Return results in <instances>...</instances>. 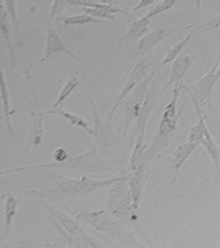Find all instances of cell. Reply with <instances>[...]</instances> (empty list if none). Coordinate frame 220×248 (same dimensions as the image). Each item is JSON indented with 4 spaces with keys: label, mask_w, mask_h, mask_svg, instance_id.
Returning <instances> with one entry per match:
<instances>
[{
    "label": "cell",
    "mask_w": 220,
    "mask_h": 248,
    "mask_svg": "<svg viewBox=\"0 0 220 248\" xmlns=\"http://www.w3.org/2000/svg\"><path fill=\"white\" fill-rule=\"evenodd\" d=\"M58 53L65 54L72 58H77V55L70 49L67 44L63 40L58 30L55 29L53 21L50 19H46V44L45 51L40 62H46L53 55Z\"/></svg>",
    "instance_id": "cell-10"
},
{
    "label": "cell",
    "mask_w": 220,
    "mask_h": 248,
    "mask_svg": "<svg viewBox=\"0 0 220 248\" xmlns=\"http://www.w3.org/2000/svg\"><path fill=\"white\" fill-rule=\"evenodd\" d=\"M204 26V29L202 31L205 32V31H209L211 29H218L220 27V13L218 15H216L215 18L209 20L208 22H205L203 24Z\"/></svg>",
    "instance_id": "cell-31"
},
{
    "label": "cell",
    "mask_w": 220,
    "mask_h": 248,
    "mask_svg": "<svg viewBox=\"0 0 220 248\" xmlns=\"http://www.w3.org/2000/svg\"><path fill=\"white\" fill-rule=\"evenodd\" d=\"M217 78H218V79L220 78V62L219 68H218V71H217Z\"/></svg>",
    "instance_id": "cell-34"
},
{
    "label": "cell",
    "mask_w": 220,
    "mask_h": 248,
    "mask_svg": "<svg viewBox=\"0 0 220 248\" xmlns=\"http://www.w3.org/2000/svg\"><path fill=\"white\" fill-rule=\"evenodd\" d=\"M111 214L107 210L97 211H81L75 214L76 219L91 226L97 232L110 235L112 238L118 239L127 245L142 248L134 236L123 229L120 224L111 218Z\"/></svg>",
    "instance_id": "cell-4"
},
{
    "label": "cell",
    "mask_w": 220,
    "mask_h": 248,
    "mask_svg": "<svg viewBox=\"0 0 220 248\" xmlns=\"http://www.w3.org/2000/svg\"><path fill=\"white\" fill-rule=\"evenodd\" d=\"M129 176L130 174H125L121 181L110 186L108 195L107 210L109 213L125 220H131L134 216L129 194Z\"/></svg>",
    "instance_id": "cell-5"
},
{
    "label": "cell",
    "mask_w": 220,
    "mask_h": 248,
    "mask_svg": "<svg viewBox=\"0 0 220 248\" xmlns=\"http://www.w3.org/2000/svg\"><path fill=\"white\" fill-rule=\"evenodd\" d=\"M68 6L67 0H55L53 1L52 5L49 10L48 19L54 21L55 19L58 20L59 18L63 17V13Z\"/></svg>",
    "instance_id": "cell-29"
},
{
    "label": "cell",
    "mask_w": 220,
    "mask_h": 248,
    "mask_svg": "<svg viewBox=\"0 0 220 248\" xmlns=\"http://www.w3.org/2000/svg\"><path fill=\"white\" fill-rule=\"evenodd\" d=\"M2 197L4 199V202H3L4 228H5V233L10 234L13 230L14 220L19 210V199L16 195L10 192L3 193Z\"/></svg>",
    "instance_id": "cell-17"
},
{
    "label": "cell",
    "mask_w": 220,
    "mask_h": 248,
    "mask_svg": "<svg viewBox=\"0 0 220 248\" xmlns=\"http://www.w3.org/2000/svg\"><path fill=\"white\" fill-rule=\"evenodd\" d=\"M176 0H164L160 1L157 5H155L153 8L150 10L147 15H144L147 19H151L158 16V15L164 14L166 12H168L170 9H172L173 7L176 4Z\"/></svg>",
    "instance_id": "cell-28"
},
{
    "label": "cell",
    "mask_w": 220,
    "mask_h": 248,
    "mask_svg": "<svg viewBox=\"0 0 220 248\" xmlns=\"http://www.w3.org/2000/svg\"><path fill=\"white\" fill-rule=\"evenodd\" d=\"M61 26H82V25L90 24V23H101L104 20L95 19L87 14L82 15H71V16H63L57 20Z\"/></svg>",
    "instance_id": "cell-24"
},
{
    "label": "cell",
    "mask_w": 220,
    "mask_h": 248,
    "mask_svg": "<svg viewBox=\"0 0 220 248\" xmlns=\"http://www.w3.org/2000/svg\"><path fill=\"white\" fill-rule=\"evenodd\" d=\"M125 176L94 180L88 177H76L67 181L61 182L54 187L48 189H33L28 191V195L33 198H38L43 200L47 197H67V198H79L82 196L90 195L95 191L100 190L106 186H112L115 182H119Z\"/></svg>",
    "instance_id": "cell-2"
},
{
    "label": "cell",
    "mask_w": 220,
    "mask_h": 248,
    "mask_svg": "<svg viewBox=\"0 0 220 248\" xmlns=\"http://www.w3.org/2000/svg\"><path fill=\"white\" fill-rule=\"evenodd\" d=\"M198 146H199V143L191 142V141H187L185 143L180 144L170 154L164 156L169 163L170 171L172 172L171 182L173 184L177 182L180 170L182 169L183 165L186 163L187 160L189 158Z\"/></svg>",
    "instance_id": "cell-11"
},
{
    "label": "cell",
    "mask_w": 220,
    "mask_h": 248,
    "mask_svg": "<svg viewBox=\"0 0 220 248\" xmlns=\"http://www.w3.org/2000/svg\"><path fill=\"white\" fill-rule=\"evenodd\" d=\"M68 4L70 5H76L81 7L85 14L98 19H116L115 15H128L129 9L122 8L110 3L99 2L94 0H69ZM69 5V6H70ZM103 20V19H101Z\"/></svg>",
    "instance_id": "cell-8"
},
{
    "label": "cell",
    "mask_w": 220,
    "mask_h": 248,
    "mask_svg": "<svg viewBox=\"0 0 220 248\" xmlns=\"http://www.w3.org/2000/svg\"><path fill=\"white\" fill-rule=\"evenodd\" d=\"M195 26L186 24L153 29L151 32L146 33L143 38L139 40L137 49L140 52L143 53L145 56L151 55L153 52V48H155L158 43H161L165 39L168 38L169 35L182 30H190Z\"/></svg>",
    "instance_id": "cell-9"
},
{
    "label": "cell",
    "mask_w": 220,
    "mask_h": 248,
    "mask_svg": "<svg viewBox=\"0 0 220 248\" xmlns=\"http://www.w3.org/2000/svg\"><path fill=\"white\" fill-rule=\"evenodd\" d=\"M150 22H151V20L147 19L145 16H143V17L132 21L129 25V27L127 28L125 33L119 36V38L117 40L118 46L122 47L123 43H126V42H129V41L132 42L136 39L143 38L147 33Z\"/></svg>",
    "instance_id": "cell-18"
},
{
    "label": "cell",
    "mask_w": 220,
    "mask_h": 248,
    "mask_svg": "<svg viewBox=\"0 0 220 248\" xmlns=\"http://www.w3.org/2000/svg\"><path fill=\"white\" fill-rule=\"evenodd\" d=\"M18 248H40L38 246L34 245V244H31L29 241H20L19 245L18 246Z\"/></svg>",
    "instance_id": "cell-33"
},
{
    "label": "cell",
    "mask_w": 220,
    "mask_h": 248,
    "mask_svg": "<svg viewBox=\"0 0 220 248\" xmlns=\"http://www.w3.org/2000/svg\"><path fill=\"white\" fill-rule=\"evenodd\" d=\"M0 29H1V33L5 40V44H6V48L8 49L9 52L10 58L11 61L13 62V64L16 65L17 61L15 58V48H14V44L12 42V37H11V32H10L9 24H8V14L6 12L5 8V5L3 4V2L1 1V12H0Z\"/></svg>",
    "instance_id": "cell-22"
},
{
    "label": "cell",
    "mask_w": 220,
    "mask_h": 248,
    "mask_svg": "<svg viewBox=\"0 0 220 248\" xmlns=\"http://www.w3.org/2000/svg\"><path fill=\"white\" fill-rule=\"evenodd\" d=\"M43 209L48 213L53 226L67 240L70 247L74 248H103L96 243L75 220L72 219L63 210L51 205L45 200H41Z\"/></svg>",
    "instance_id": "cell-3"
},
{
    "label": "cell",
    "mask_w": 220,
    "mask_h": 248,
    "mask_svg": "<svg viewBox=\"0 0 220 248\" xmlns=\"http://www.w3.org/2000/svg\"><path fill=\"white\" fill-rule=\"evenodd\" d=\"M70 157L68 154L67 150L63 147H58L55 149L52 153L53 162L61 163L65 161Z\"/></svg>",
    "instance_id": "cell-30"
},
{
    "label": "cell",
    "mask_w": 220,
    "mask_h": 248,
    "mask_svg": "<svg viewBox=\"0 0 220 248\" xmlns=\"http://www.w3.org/2000/svg\"><path fill=\"white\" fill-rule=\"evenodd\" d=\"M5 5V10L7 14L10 15L11 22L13 24L15 33L17 35L20 34V27H19V18L17 15V4L16 1L14 0H8V1H2Z\"/></svg>",
    "instance_id": "cell-27"
},
{
    "label": "cell",
    "mask_w": 220,
    "mask_h": 248,
    "mask_svg": "<svg viewBox=\"0 0 220 248\" xmlns=\"http://www.w3.org/2000/svg\"><path fill=\"white\" fill-rule=\"evenodd\" d=\"M196 58L195 55H185L182 54L179 58L173 62L170 76L168 82L164 86L161 91L158 92L159 96L162 95L164 92L167 91L169 87L180 86L182 85V79L186 76L187 73L191 68L194 60Z\"/></svg>",
    "instance_id": "cell-12"
},
{
    "label": "cell",
    "mask_w": 220,
    "mask_h": 248,
    "mask_svg": "<svg viewBox=\"0 0 220 248\" xmlns=\"http://www.w3.org/2000/svg\"><path fill=\"white\" fill-rule=\"evenodd\" d=\"M182 86H183V84L180 86H175L173 88L172 99L168 105L166 106L165 109L163 111L162 117H161L163 119H175V118L180 117L182 109L178 113L177 104L178 100L180 97V93L182 90Z\"/></svg>",
    "instance_id": "cell-26"
},
{
    "label": "cell",
    "mask_w": 220,
    "mask_h": 248,
    "mask_svg": "<svg viewBox=\"0 0 220 248\" xmlns=\"http://www.w3.org/2000/svg\"><path fill=\"white\" fill-rule=\"evenodd\" d=\"M200 144L204 145L206 149L207 153L211 156L212 161L214 163L216 169L220 170V148L216 143L215 139L211 135L209 129L206 130L204 138L202 139Z\"/></svg>",
    "instance_id": "cell-23"
},
{
    "label": "cell",
    "mask_w": 220,
    "mask_h": 248,
    "mask_svg": "<svg viewBox=\"0 0 220 248\" xmlns=\"http://www.w3.org/2000/svg\"><path fill=\"white\" fill-rule=\"evenodd\" d=\"M1 100H2V104H3V112H4L6 129L10 135L13 136V135H15V129H14V126L12 123V116L13 115H15L17 110L14 109L12 108L9 90L7 87V84L5 82L4 72H1Z\"/></svg>",
    "instance_id": "cell-19"
},
{
    "label": "cell",
    "mask_w": 220,
    "mask_h": 248,
    "mask_svg": "<svg viewBox=\"0 0 220 248\" xmlns=\"http://www.w3.org/2000/svg\"><path fill=\"white\" fill-rule=\"evenodd\" d=\"M55 115H61L64 119L67 120L68 122L73 126L79 127V129L85 130L86 132L90 135H94V129H92L87 123V121L80 115H77V114H74V113L63 109V108L58 110L55 113Z\"/></svg>",
    "instance_id": "cell-25"
},
{
    "label": "cell",
    "mask_w": 220,
    "mask_h": 248,
    "mask_svg": "<svg viewBox=\"0 0 220 248\" xmlns=\"http://www.w3.org/2000/svg\"><path fill=\"white\" fill-rule=\"evenodd\" d=\"M79 85V81L75 77H71L69 78L66 81L64 82L61 90L58 93L57 99L54 101L52 105L47 111V115H55V113L58 110L63 108L62 106L64 102V100L67 99L69 96L72 94L73 91L77 88V86Z\"/></svg>",
    "instance_id": "cell-21"
},
{
    "label": "cell",
    "mask_w": 220,
    "mask_h": 248,
    "mask_svg": "<svg viewBox=\"0 0 220 248\" xmlns=\"http://www.w3.org/2000/svg\"><path fill=\"white\" fill-rule=\"evenodd\" d=\"M45 248H53L52 247H51V244H46L45 245Z\"/></svg>",
    "instance_id": "cell-35"
},
{
    "label": "cell",
    "mask_w": 220,
    "mask_h": 248,
    "mask_svg": "<svg viewBox=\"0 0 220 248\" xmlns=\"http://www.w3.org/2000/svg\"><path fill=\"white\" fill-rule=\"evenodd\" d=\"M98 147L92 145L86 152L75 156H70L65 161L61 163H37L32 165H27L22 167H17L12 169L2 170L1 174H11L22 171H30L41 168H52V169H63L73 170L77 172H88V173H99L108 172L112 169V165L109 160L105 159L98 152Z\"/></svg>",
    "instance_id": "cell-1"
},
{
    "label": "cell",
    "mask_w": 220,
    "mask_h": 248,
    "mask_svg": "<svg viewBox=\"0 0 220 248\" xmlns=\"http://www.w3.org/2000/svg\"><path fill=\"white\" fill-rule=\"evenodd\" d=\"M155 2H157V1H155V0H139V1H138L137 5L133 6L132 8H130L129 11L130 12H137V11H139V10L148 7L150 5L155 4Z\"/></svg>",
    "instance_id": "cell-32"
},
{
    "label": "cell",
    "mask_w": 220,
    "mask_h": 248,
    "mask_svg": "<svg viewBox=\"0 0 220 248\" xmlns=\"http://www.w3.org/2000/svg\"><path fill=\"white\" fill-rule=\"evenodd\" d=\"M144 136L145 134H139L136 139L133 151L129 158V171L130 173L136 172L143 164H145L144 156L146 153L147 144L144 143Z\"/></svg>",
    "instance_id": "cell-20"
},
{
    "label": "cell",
    "mask_w": 220,
    "mask_h": 248,
    "mask_svg": "<svg viewBox=\"0 0 220 248\" xmlns=\"http://www.w3.org/2000/svg\"><path fill=\"white\" fill-rule=\"evenodd\" d=\"M220 55L216 60L215 63L204 76L191 86H185L183 84L182 90L186 92L191 100L197 101L199 105H208L211 108L212 94L216 82L218 81L217 71L220 65Z\"/></svg>",
    "instance_id": "cell-7"
},
{
    "label": "cell",
    "mask_w": 220,
    "mask_h": 248,
    "mask_svg": "<svg viewBox=\"0 0 220 248\" xmlns=\"http://www.w3.org/2000/svg\"><path fill=\"white\" fill-rule=\"evenodd\" d=\"M85 96H86V100H88L89 105L91 107L92 113L94 115V143L93 145H94L96 147H98L99 145L104 144L105 142L109 139L110 136H114L113 134V129L112 126L110 125L108 121L105 122L101 118L98 109H97V106H96L94 100L93 99L91 94L88 92H84Z\"/></svg>",
    "instance_id": "cell-13"
},
{
    "label": "cell",
    "mask_w": 220,
    "mask_h": 248,
    "mask_svg": "<svg viewBox=\"0 0 220 248\" xmlns=\"http://www.w3.org/2000/svg\"><path fill=\"white\" fill-rule=\"evenodd\" d=\"M150 57L151 55L144 56V58L137 62L129 72V76L127 78L125 85L123 86L117 97L115 98V102L108 115L107 121L111 126H112V121L115 116V112L120 104L122 103V101L125 100L142 82L144 81L146 77L148 76V72L151 67L153 66V62L156 61V60H152Z\"/></svg>",
    "instance_id": "cell-6"
},
{
    "label": "cell",
    "mask_w": 220,
    "mask_h": 248,
    "mask_svg": "<svg viewBox=\"0 0 220 248\" xmlns=\"http://www.w3.org/2000/svg\"><path fill=\"white\" fill-rule=\"evenodd\" d=\"M203 29H204V26H203V24H200L196 25L193 29H190L189 32L187 33L186 35L182 40H180L177 43H175L173 46H172L171 48L168 49V52L165 55V57L163 58L161 62H159L158 66L153 70V73L157 74L162 67L167 65L168 63H171V62L173 63V62H174L181 56V53L183 50V48L186 47L187 44L191 41V39L195 36V34L197 32L202 31Z\"/></svg>",
    "instance_id": "cell-16"
},
{
    "label": "cell",
    "mask_w": 220,
    "mask_h": 248,
    "mask_svg": "<svg viewBox=\"0 0 220 248\" xmlns=\"http://www.w3.org/2000/svg\"><path fill=\"white\" fill-rule=\"evenodd\" d=\"M44 113L31 110L28 120V145L29 147H38L44 139Z\"/></svg>",
    "instance_id": "cell-15"
},
{
    "label": "cell",
    "mask_w": 220,
    "mask_h": 248,
    "mask_svg": "<svg viewBox=\"0 0 220 248\" xmlns=\"http://www.w3.org/2000/svg\"><path fill=\"white\" fill-rule=\"evenodd\" d=\"M146 172H147L146 164H143L136 172H132L129 176V194L131 197L132 211L134 214L138 213L140 207Z\"/></svg>",
    "instance_id": "cell-14"
}]
</instances>
